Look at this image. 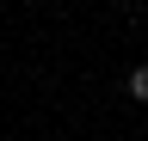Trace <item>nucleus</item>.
Segmentation results:
<instances>
[{
	"label": "nucleus",
	"instance_id": "1",
	"mask_svg": "<svg viewBox=\"0 0 148 141\" xmlns=\"http://www.w3.org/2000/svg\"><path fill=\"white\" fill-rule=\"evenodd\" d=\"M123 86H130V98H142V104H148V61H142V67H130V80H123Z\"/></svg>",
	"mask_w": 148,
	"mask_h": 141
}]
</instances>
